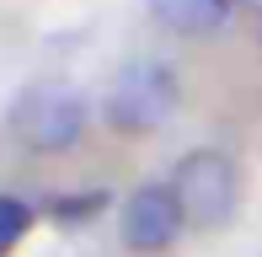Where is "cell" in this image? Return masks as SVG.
I'll use <instances>...</instances> for the list:
<instances>
[{
    "label": "cell",
    "instance_id": "7a4b0ae2",
    "mask_svg": "<svg viewBox=\"0 0 262 257\" xmlns=\"http://www.w3.org/2000/svg\"><path fill=\"white\" fill-rule=\"evenodd\" d=\"M177 97H182V86H177L171 65L134 59V65H123L113 75L102 113H107V123H113L118 134H150V128H161L177 113Z\"/></svg>",
    "mask_w": 262,
    "mask_h": 257
},
{
    "label": "cell",
    "instance_id": "5b68a950",
    "mask_svg": "<svg viewBox=\"0 0 262 257\" xmlns=\"http://www.w3.org/2000/svg\"><path fill=\"white\" fill-rule=\"evenodd\" d=\"M150 16H156L161 27L182 32V38H204V32L225 27L230 0H150Z\"/></svg>",
    "mask_w": 262,
    "mask_h": 257
},
{
    "label": "cell",
    "instance_id": "6da1fadb",
    "mask_svg": "<svg viewBox=\"0 0 262 257\" xmlns=\"http://www.w3.org/2000/svg\"><path fill=\"white\" fill-rule=\"evenodd\" d=\"M171 193L182 204V220L193 230H225L241 204V166H235L225 150H187L171 166Z\"/></svg>",
    "mask_w": 262,
    "mask_h": 257
},
{
    "label": "cell",
    "instance_id": "52a82bcc",
    "mask_svg": "<svg viewBox=\"0 0 262 257\" xmlns=\"http://www.w3.org/2000/svg\"><path fill=\"white\" fill-rule=\"evenodd\" d=\"M107 204H113L107 193H80V198H54L49 215L59 220V225H86V220L97 215V209H107Z\"/></svg>",
    "mask_w": 262,
    "mask_h": 257
},
{
    "label": "cell",
    "instance_id": "277c9868",
    "mask_svg": "<svg viewBox=\"0 0 262 257\" xmlns=\"http://www.w3.org/2000/svg\"><path fill=\"white\" fill-rule=\"evenodd\" d=\"M118 230H123L128 252H166L187 230L171 182H145V188H134L123 198V209H118Z\"/></svg>",
    "mask_w": 262,
    "mask_h": 257
},
{
    "label": "cell",
    "instance_id": "8992f818",
    "mask_svg": "<svg viewBox=\"0 0 262 257\" xmlns=\"http://www.w3.org/2000/svg\"><path fill=\"white\" fill-rule=\"evenodd\" d=\"M32 230V204H21V198L0 193V252H11L21 236Z\"/></svg>",
    "mask_w": 262,
    "mask_h": 257
},
{
    "label": "cell",
    "instance_id": "3957f363",
    "mask_svg": "<svg viewBox=\"0 0 262 257\" xmlns=\"http://www.w3.org/2000/svg\"><path fill=\"white\" fill-rule=\"evenodd\" d=\"M11 134L38 156H59L86 134V102L64 80H38L11 102Z\"/></svg>",
    "mask_w": 262,
    "mask_h": 257
}]
</instances>
